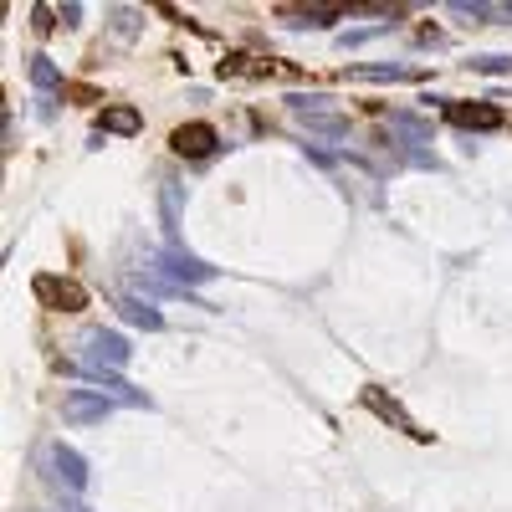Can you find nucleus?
Here are the masks:
<instances>
[{
  "mask_svg": "<svg viewBox=\"0 0 512 512\" xmlns=\"http://www.w3.org/2000/svg\"><path fill=\"white\" fill-rule=\"evenodd\" d=\"M287 113L308 128V134H328V139H344L349 134V118L333 108V98L323 93H292L287 98Z\"/></svg>",
  "mask_w": 512,
  "mask_h": 512,
  "instance_id": "f257e3e1",
  "label": "nucleus"
},
{
  "mask_svg": "<svg viewBox=\"0 0 512 512\" xmlns=\"http://www.w3.org/2000/svg\"><path fill=\"white\" fill-rule=\"evenodd\" d=\"M128 359H134V349H128V338L113 333V328H93L88 338H82V364H88V369L118 374Z\"/></svg>",
  "mask_w": 512,
  "mask_h": 512,
  "instance_id": "f03ea898",
  "label": "nucleus"
},
{
  "mask_svg": "<svg viewBox=\"0 0 512 512\" xmlns=\"http://www.w3.org/2000/svg\"><path fill=\"white\" fill-rule=\"evenodd\" d=\"M31 292H36V303H41V308H52V313H82V308H88V287L72 282V277L41 272V277L31 282Z\"/></svg>",
  "mask_w": 512,
  "mask_h": 512,
  "instance_id": "7ed1b4c3",
  "label": "nucleus"
},
{
  "mask_svg": "<svg viewBox=\"0 0 512 512\" xmlns=\"http://www.w3.org/2000/svg\"><path fill=\"white\" fill-rule=\"evenodd\" d=\"M41 466H47V477L57 482V487H67V492H88V461H82L72 446H62V441H52L47 451H41Z\"/></svg>",
  "mask_w": 512,
  "mask_h": 512,
  "instance_id": "20e7f679",
  "label": "nucleus"
},
{
  "mask_svg": "<svg viewBox=\"0 0 512 512\" xmlns=\"http://www.w3.org/2000/svg\"><path fill=\"white\" fill-rule=\"evenodd\" d=\"M159 267L169 272V282H180V287H195V282H210V277H216V267L200 262V256L185 251L180 241H169V246L159 251Z\"/></svg>",
  "mask_w": 512,
  "mask_h": 512,
  "instance_id": "39448f33",
  "label": "nucleus"
},
{
  "mask_svg": "<svg viewBox=\"0 0 512 512\" xmlns=\"http://www.w3.org/2000/svg\"><path fill=\"white\" fill-rule=\"evenodd\" d=\"M113 405H118V400H108L103 390H67V395H62V420H72V425H98V420L113 415Z\"/></svg>",
  "mask_w": 512,
  "mask_h": 512,
  "instance_id": "423d86ee",
  "label": "nucleus"
},
{
  "mask_svg": "<svg viewBox=\"0 0 512 512\" xmlns=\"http://www.w3.org/2000/svg\"><path fill=\"white\" fill-rule=\"evenodd\" d=\"M169 144H175V154H185V159H205V154H216L221 134L210 123H180L175 134H169Z\"/></svg>",
  "mask_w": 512,
  "mask_h": 512,
  "instance_id": "0eeeda50",
  "label": "nucleus"
},
{
  "mask_svg": "<svg viewBox=\"0 0 512 512\" xmlns=\"http://www.w3.org/2000/svg\"><path fill=\"white\" fill-rule=\"evenodd\" d=\"M446 118H451L456 128H502V113L487 108V103H451V98H446Z\"/></svg>",
  "mask_w": 512,
  "mask_h": 512,
  "instance_id": "6e6552de",
  "label": "nucleus"
},
{
  "mask_svg": "<svg viewBox=\"0 0 512 512\" xmlns=\"http://www.w3.org/2000/svg\"><path fill=\"white\" fill-rule=\"evenodd\" d=\"M364 410H374L379 420H390V425H400V431H410L415 441H425V431H420V425H415V420H410V415H405V410H400L395 400H384V395L374 390V384H369V390H364Z\"/></svg>",
  "mask_w": 512,
  "mask_h": 512,
  "instance_id": "1a4fd4ad",
  "label": "nucleus"
},
{
  "mask_svg": "<svg viewBox=\"0 0 512 512\" xmlns=\"http://www.w3.org/2000/svg\"><path fill=\"white\" fill-rule=\"evenodd\" d=\"M98 128H103V134H139L144 118H139V108L113 103V108H103V113H98Z\"/></svg>",
  "mask_w": 512,
  "mask_h": 512,
  "instance_id": "9d476101",
  "label": "nucleus"
},
{
  "mask_svg": "<svg viewBox=\"0 0 512 512\" xmlns=\"http://www.w3.org/2000/svg\"><path fill=\"white\" fill-rule=\"evenodd\" d=\"M287 26H333V21H344V11H323V6H308V11H282Z\"/></svg>",
  "mask_w": 512,
  "mask_h": 512,
  "instance_id": "9b49d317",
  "label": "nucleus"
},
{
  "mask_svg": "<svg viewBox=\"0 0 512 512\" xmlns=\"http://www.w3.org/2000/svg\"><path fill=\"white\" fill-rule=\"evenodd\" d=\"M354 77H359V82H410L415 72L400 67V62H390V67H354Z\"/></svg>",
  "mask_w": 512,
  "mask_h": 512,
  "instance_id": "f8f14e48",
  "label": "nucleus"
},
{
  "mask_svg": "<svg viewBox=\"0 0 512 512\" xmlns=\"http://www.w3.org/2000/svg\"><path fill=\"white\" fill-rule=\"evenodd\" d=\"M123 318H128V323H139V328H149V333L164 328V318H159L149 303H139V297H128V303H123Z\"/></svg>",
  "mask_w": 512,
  "mask_h": 512,
  "instance_id": "ddd939ff",
  "label": "nucleus"
},
{
  "mask_svg": "<svg viewBox=\"0 0 512 512\" xmlns=\"http://www.w3.org/2000/svg\"><path fill=\"white\" fill-rule=\"evenodd\" d=\"M31 82H36V88H57L62 77H57V67L47 57H31Z\"/></svg>",
  "mask_w": 512,
  "mask_h": 512,
  "instance_id": "4468645a",
  "label": "nucleus"
},
{
  "mask_svg": "<svg viewBox=\"0 0 512 512\" xmlns=\"http://www.w3.org/2000/svg\"><path fill=\"white\" fill-rule=\"evenodd\" d=\"M477 72H512V57H472Z\"/></svg>",
  "mask_w": 512,
  "mask_h": 512,
  "instance_id": "2eb2a0df",
  "label": "nucleus"
}]
</instances>
